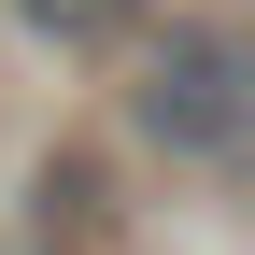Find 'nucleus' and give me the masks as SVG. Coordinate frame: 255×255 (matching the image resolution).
<instances>
[{
	"label": "nucleus",
	"instance_id": "f257e3e1",
	"mask_svg": "<svg viewBox=\"0 0 255 255\" xmlns=\"http://www.w3.org/2000/svg\"><path fill=\"white\" fill-rule=\"evenodd\" d=\"M128 128L184 170H255V28H156L142 85H128Z\"/></svg>",
	"mask_w": 255,
	"mask_h": 255
},
{
	"label": "nucleus",
	"instance_id": "f03ea898",
	"mask_svg": "<svg viewBox=\"0 0 255 255\" xmlns=\"http://www.w3.org/2000/svg\"><path fill=\"white\" fill-rule=\"evenodd\" d=\"M28 28H43V43H71V57H100V43H128V28H142V0H14Z\"/></svg>",
	"mask_w": 255,
	"mask_h": 255
}]
</instances>
